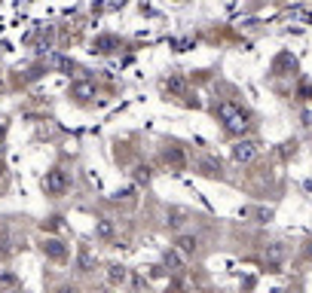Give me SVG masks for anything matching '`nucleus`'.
Instances as JSON below:
<instances>
[{
    "label": "nucleus",
    "instance_id": "1",
    "mask_svg": "<svg viewBox=\"0 0 312 293\" xmlns=\"http://www.w3.org/2000/svg\"><path fill=\"white\" fill-rule=\"evenodd\" d=\"M214 113L221 116V122H224V128H227L230 135H245V131H248V113H245L239 104H233V101H218Z\"/></svg>",
    "mask_w": 312,
    "mask_h": 293
},
{
    "label": "nucleus",
    "instance_id": "2",
    "mask_svg": "<svg viewBox=\"0 0 312 293\" xmlns=\"http://www.w3.org/2000/svg\"><path fill=\"white\" fill-rule=\"evenodd\" d=\"M43 193L46 196H61L64 190H67V174L61 171V168H52V171H46V177H43Z\"/></svg>",
    "mask_w": 312,
    "mask_h": 293
},
{
    "label": "nucleus",
    "instance_id": "3",
    "mask_svg": "<svg viewBox=\"0 0 312 293\" xmlns=\"http://www.w3.org/2000/svg\"><path fill=\"white\" fill-rule=\"evenodd\" d=\"M254 153H257V144H254V141H239V144H233V150H230L233 162H239V165L251 162V159H254Z\"/></svg>",
    "mask_w": 312,
    "mask_h": 293
},
{
    "label": "nucleus",
    "instance_id": "4",
    "mask_svg": "<svg viewBox=\"0 0 312 293\" xmlns=\"http://www.w3.org/2000/svg\"><path fill=\"white\" fill-rule=\"evenodd\" d=\"M70 95L80 98V101H89V98H95V83H89V79H77V83L70 86Z\"/></svg>",
    "mask_w": 312,
    "mask_h": 293
},
{
    "label": "nucleus",
    "instance_id": "5",
    "mask_svg": "<svg viewBox=\"0 0 312 293\" xmlns=\"http://www.w3.org/2000/svg\"><path fill=\"white\" fill-rule=\"evenodd\" d=\"M178 254H184V257H193L196 251H199V242H196V235H178Z\"/></svg>",
    "mask_w": 312,
    "mask_h": 293
},
{
    "label": "nucleus",
    "instance_id": "6",
    "mask_svg": "<svg viewBox=\"0 0 312 293\" xmlns=\"http://www.w3.org/2000/svg\"><path fill=\"white\" fill-rule=\"evenodd\" d=\"M199 171H202L205 177H221V162L211 159V156H202V159H199Z\"/></svg>",
    "mask_w": 312,
    "mask_h": 293
},
{
    "label": "nucleus",
    "instance_id": "7",
    "mask_svg": "<svg viewBox=\"0 0 312 293\" xmlns=\"http://www.w3.org/2000/svg\"><path fill=\"white\" fill-rule=\"evenodd\" d=\"M107 278H110V284H126L129 269H126L123 263H113V266H107Z\"/></svg>",
    "mask_w": 312,
    "mask_h": 293
},
{
    "label": "nucleus",
    "instance_id": "8",
    "mask_svg": "<svg viewBox=\"0 0 312 293\" xmlns=\"http://www.w3.org/2000/svg\"><path fill=\"white\" fill-rule=\"evenodd\" d=\"M165 266H169L172 272H181V269H184V257H181L178 251H165Z\"/></svg>",
    "mask_w": 312,
    "mask_h": 293
},
{
    "label": "nucleus",
    "instance_id": "9",
    "mask_svg": "<svg viewBox=\"0 0 312 293\" xmlns=\"http://www.w3.org/2000/svg\"><path fill=\"white\" fill-rule=\"evenodd\" d=\"M95 235H98V238H110V235H113V223H110L107 217H101V220L95 223Z\"/></svg>",
    "mask_w": 312,
    "mask_h": 293
},
{
    "label": "nucleus",
    "instance_id": "10",
    "mask_svg": "<svg viewBox=\"0 0 312 293\" xmlns=\"http://www.w3.org/2000/svg\"><path fill=\"white\" fill-rule=\"evenodd\" d=\"M0 290H6V293L18 290V281H15V275H9V272H0Z\"/></svg>",
    "mask_w": 312,
    "mask_h": 293
},
{
    "label": "nucleus",
    "instance_id": "11",
    "mask_svg": "<svg viewBox=\"0 0 312 293\" xmlns=\"http://www.w3.org/2000/svg\"><path fill=\"white\" fill-rule=\"evenodd\" d=\"M150 177H153V168H150V165H138V168H135V180H138V183H144V187H147V183H150Z\"/></svg>",
    "mask_w": 312,
    "mask_h": 293
},
{
    "label": "nucleus",
    "instance_id": "12",
    "mask_svg": "<svg viewBox=\"0 0 312 293\" xmlns=\"http://www.w3.org/2000/svg\"><path fill=\"white\" fill-rule=\"evenodd\" d=\"M43 251H46L52 260H61V257H64V248H61V242H46V245H43Z\"/></svg>",
    "mask_w": 312,
    "mask_h": 293
},
{
    "label": "nucleus",
    "instance_id": "13",
    "mask_svg": "<svg viewBox=\"0 0 312 293\" xmlns=\"http://www.w3.org/2000/svg\"><path fill=\"white\" fill-rule=\"evenodd\" d=\"M113 46H116L113 37H98L95 40V52H113Z\"/></svg>",
    "mask_w": 312,
    "mask_h": 293
},
{
    "label": "nucleus",
    "instance_id": "14",
    "mask_svg": "<svg viewBox=\"0 0 312 293\" xmlns=\"http://www.w3.org/2000/svg\"><path fill=\"white\" fill-rule=\"evenodd\" d=\"M92 266H95V254L89 248H83L80 251V269H92Z\"/></svg>",
    "mask_w": 312,
    "mask_h": 293
},
{
    "label": "nucleus",
    "instance_id": "15",
    "mask_svg": "<svg viewBox=\"0 0 312 293\" xmlns=\"http://www.w3.org/2000/svg\"><path fill=\"white\" fill-rule=\"evenodd\" d=\"M165 89H172V92H178V95H187V86H184L181 76H172V79L165 83Z\"/></svg>",
    "mask_w": 312,
    "mask_h": 293
},
{
    "label": "nucleus",
    "instance_id": "16",
    "mask_svg": "<svg viewBox=\"0 0 312 293\" xmlns=\"http://www.w3.org/2000/svg\"><path fill=\"white\" fill-rule=\"evenodd\" d=\"M52 64H55V67H61V70H74V67H77L70 58H61V55H52Z\"/></svg>",
    "mask_w": 312,
    "mask_h": 293
},
{
    "label": "nucleus",
    "instance_id": "17",
    "mask_svg": "<svg viewBox=\"0 0 312 293\" xmlns=\"http://www.w3.org/2000/svg\"><path fill=\"white\" fill-rule=\"evenodd\" d=\"M165 159H169L172 165H181V162H184V153H181V147H172V150L165 153Z\"/></svg>",
    "mask_w": 312,
    "mask_h": 293
},
{
    "label": "nucleus",
    "instance_id": "18",
    "mask_svg": "<svg viewBox=\"0 0 312 293\" xmlns=\"http://www.w3.org/2000/svg\"><path fill=\"white\" fill-rule=\"evenodd\" d=\"M169 223H172V226H181V223H184V211H181V208H175V211H172V220H169Z\"/></svg>",
    "mask_w": 312,
    "mask_h": 293
},
{
    "label": "nucleus",
    "instance_id": "19",
    "mask_svg": "<svg viewBox=\"0 0 312 293\" xmlns=\"http://www.w3.org/2000/svg\"><path fill=\"white\" fill-rule=\"evenodd\" d=\"M300 119H303V125H312V110H303V116H300Z\"/></svg>",
    "mask_w": 312,
    "mask_h": 293
},
{
    "label": "nucleus",
    "instance_id": "20",
    "mask_svg": "<svg viewBox=\"0 0 312 293\" xmlns=\"http://www.w3.org/2000/svg\"><path fill=\"white\" fill-rule=\"evenodd\" d=\"M303 254H306V257H309V260H312V242H306V248H303Z\"/></svg>",
    "mask_w": 312,
    "mask_h": 293
},
{
    "label": "nucleus",
    "instance_id": "21",
    "mask_svg": "<svg viewBox=\"0 0 312 293\" xmlns=\"http://www.w3.org/2000/svg\"><path fill=\"white\" fill-rule=\"evenodd\" d=\"M58 293H80V290H77V287H61Z\"/></svg>",
    "mask_w": 312,
    "mask_h": 293
},
{
    "label": "nucleus",
    "instance_id": "22",
    "mask_svg": "<svg viewBox=\"0 0 312 293\" xmlns=\"http://www.w3.org/2000/svg\"><path fill=\"white\" fill-rule=\"evenodd\" d=\"M3 135H6V122H0V141H3Z\"/></svg>",
    "mask_w": 312,
    "mask_h": 293
},
{
    "label": "nucleus",
    "instance_id": "23",
    "mask_svg": "<svg viewBox=\"0 0 312 293\" xmlns=\"http://www.w3.org/2000/svg\"><path fill=\"white\" fill-rule=\"evenodd\" d=\"M12 293H21V290H12Z\"/></svg>",
    "mask_w": 312,
    "mask_h": 293
},
{
    "label": "nucleus",
    "instance_id": "24",
    "mask_svg": "<svg viewBox=\"0 0 312 293\" xmlns=\"http://www.w3.org/2000/svg\"><path fill=\"white\" fill-rule=\"evenodd\" d=\"M101 293H110V290H101Z\"/></svg>",
    "mask_w": 312,
    "mask_h": 293
},
{
    "label": "nucleus",
    "instance_id": "25",
    "mask_svg": "<svg viewBox=\"0 0 312 293\" xmlns=\"http://www.w3.org/2000/svg\"><path fill=\"white\" fill-rule=\"evenodd\" d=\"M0 171H3V168H0Z\"/></svg>",
    "mask_w": 312,
    "mask_h": 293
}]
</instances>
